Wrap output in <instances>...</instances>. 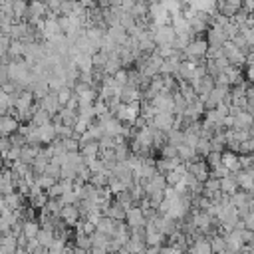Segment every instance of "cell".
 Here are the masks:
<instances>
[{"instance_id": "6", "label": "cell", "mask_w": 254, "mask_h": 254, "mask_svg": "<svg viewBox=\"0 0 254 254\" xmlns=\"http://www.w3.org/2000/svg\"><path fill=\"white\" fill-rule=\"evenodd\" d=\"M54 139H56V127H54L52 121L46 123V125H42V127H38V141L42 145H50Z\"/></svg>"}, {"instance_id": "8", "label": "cell", "mask_w": 254, "mask_h": 254, "mask_svg": "<svg viewBox=\"0 0 254 254\" xmlns=\"http://www.w3.org/2000/svg\"><path fill=\"white\" fill-rule=\"evenodd\" d=\"M232 117H234L232 129H252V115L248 111H238Z\"/></svg>"}, {"instance_id": "2", "label": "cell", "mask_w": 254, "mask_h": 254, "mask_svg": "<svg viewBox=\"0 0 254 254\" xmlns=\"http://www.w3.org/2000/svg\"><path fill=\"white\" fill-rule=\"evenodd\" d=\"M125 224L129 228H137V226H145V214H143V208L141 206H131L125 214Z\"/></svg>"}, {"instance_id": "5", "label": "cell", "mask_w": 254, "mask_h": 254, "mask_svg": "<svg viewBox=\"0 0 254 254\" xmlns=\"http://www.w3.org/2000/svg\"><path fill=\"white\" fill-rule=\"evenodd\" d=\"M60 216H62V220L67 222L69 226H77V222H79V218H81V216H79V210H77L73 204H64Z\"/></svg>"}, {"instance_id": "10", "label": "cell", "mask_w": 254, "mask_h": 254, "mask_svg": "<svg viewBox=\"0 0 254 254\" xmlns=\"http://www.w3.org/2000/svg\"><path fill=\"white\" fill-rule=\"evenodd\" d=\"M177 157L181 159V163H189V161H192V159H194V157H198V155H196L194 147L179 145V147H177Z\"/></svg>"}, {"instance_id": "3", "label": "cell", "mask_w": 254, "mask_h": 254, "mask_svg": "<svg viewBox=\"0 0 254 254\" xmlns=\"http://www.w3.org/2000/svg\"><path fill=\"white\" fill-rule=\"evenodd\" d=\"M139 99H141V91H139L135 85L125 83V85L119 89V101H121V103H135V101H139Z\"/></svg>"}, {"instance_id": "9", "label": "cell", "mask_w": 254, "mask_h": 254, "mask_svg": "<svg viewBox=\"0 0 254 254\" xmlns=\"http://www.w3.org/2000/svg\"><path fill=\"white\" fill-rule=\"evenodd\" d=\"M222 71H224V75L228 77V83H230V87H232V85H236V83H240V81H244V71H242V67H236V65H228V67H224Z\"/></svg>"}, {"instance_id": "13", "label": "cell", "mask_w": 254, "mask_h": 254, "mask_svg": "<svg viewBox=\"0 0 254 254\" xmlns=\"http://www.w3.org/2000/svg\"><path fill=\"white\" fill-rule=\"evenodd\" d=\"M252 129H254V115H252Z\"/></svg>"}, {"instance_id": "12", "label": "cell", "mask_w": 254, "mask_h": 254, "mask_svg": "<svg viewBox=\"0 0 254 254\" xmlns=\"http://www.w3.org/2000/svg\"><path fill=\"white\" fill-rule=\"evenodd\" d=\"M242 224L246 230H252L254 232V212H248L244 218H242Z\"/></svg>"}, {"instance_id": "4", "label": "cell", "mask_w": 254, "mask_h": 254, "mask_svg": "<svg viewBox=\"0 0 254 254\" xmlns=\"http://www.w3.org/2000/svg\"><path fill=\"white\" fill-rule=\"evenodd\" d=\"M218 185H220V192H222L224 196H232L236 190H240V189H238V183H236V179H234L232 173L220 177V179H218Z\"/></svg>"}, {"instance_id": "1", "label": "cell", "mask_w": 254, "mask_h": 254, "mask_svg": "<svg viewBox=\"0 0 254 254\" xmlns=\"http://www.w3.org/2000/svg\"><path fill=\"white\" fill-rule=\"evenodd\" d=\"M40 107H42L44 111H48V113L54 117V115L62 109V103H60V99H58V93L50 89V91L40 99Z\"/></svg>"}, {"instance_id": "11", "label": "cell", "mask_w": 254, "mask_h": 254, "mask_svg": "<svg viewBox=\"0 0 254 254\" xmlns=\"http://www.w3.org/2000/svg\"><path fill=\"white\" fill-rule=\"evenodd\" d=\"M204 163L208 165V169H210V171H214L216 167H220V165H222V153L210 151V153L204 157Z\"/></svg>"}, {"instance_id": "7", "label": "cell", "mask_w": 254, "mask_h": 254, "mask_svg": "<svg viewBox=\"0 0 254 254\" xmlns=\"http://www.w3.org/2000/svg\"><path fill=\"white\" fill-rule=\"evenodd\" d=\"M222 167L228 169V173H236L240 171V163H238V155L234 151H222Z\"/></svg>"}]
</instances>
